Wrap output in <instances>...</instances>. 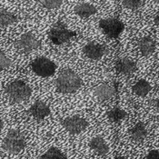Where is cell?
Segmentation results:
<instances>
[{
	"label": "cell",
	"mask_w": 159,
	"mask_h": 159,
	"mask_svg": "<svg viewBox=\"0 0 159 159\" xmlns=\"http://www.w3.org/2000/svg\"><path fill=\"white\" fill-rule=\"evenodd\" d=\"M82 85V80L72 70L66 69L59 74L55 80V86L57 91L63 94H70L77 91Z\"/></svg>",
	"instance_id": "obj_1"
},
{
	"label": "cell",
	"mask_w": 159,
	"mask_h": 159,
	"mask_svg": "<svg viewBox=\"0 0 159 159\" xmlns=\"http://www.w3.org/2000/svg\"><path fill=\"white\" fill-rule=\"evenodd\" d=\"M25 147V140L23 134L16 130L11 129L3 140L2 147L9 154H18Z\"/></svg>",
	"instance_id": "obj_2"
},
{
	"label": "cell",
	"mask_w": 159,
	"mask_h": 159,
	"mask_svg": "<svg viewBox=\"0 0 159 159\" xmlns=\"http://www.w3.org/2000/svg\"><path fill=\"white\" fill-rule=\"evenodd\" d=\"M7 97L13 102L19 103L28 98L31 95V88L22 80H15L9 83L5 89Z\"/></svg>",
	"instance_id": "obj_3"
},
{
	"label": "cell",
	"mask_w": 159,
	"mask_h": 159,
	"mask_svg": "<svg viewBox=\"0 0 159 159\" xmlns=\"http://www.w3.org/2000/svg\"><path fill=\"white\" fill-rule=\"evenodd\" d=\"M76 36V33L66 28V25L58 21L52 25L48 32L49 40L55 45H62Z\"/></svg>",
	"instance_id": "obj_4"
},
{
	"label": "cell",
	"mask_w": 159,
	"mask_h": 159,
	"mask_svg": "<svg viewBox=\"0 0 159 159\" xmlns=\"http://www.w3.org/2000/svg\"><path fill=\"white\" fill-rule=\"evenodd\" d=\"M62 126L70 135H79L88 127V121L81 116L74 115L66 117L62 121Z\"/></svg>",
	"instance_id": "obj_5"
},
{
	"label": "cell",
	"mask_w": 159,
	"mask_h": 159,
	"mask_svg": "<svg viewBox=\"0 0 159 159\" xmlns=\"http://www.w3.org/2000/svg\"><path fill=\"white\" fill-rule=\"evenodd\" d=\"M31 67L34 73L41 77H49L53 75L57 70L56 64L49 58L44 57L35 59L32 62Z\"/></svg>",
	"instance_id": "obj_6"
},
{
	"label": "cell",
	"mask_w": 159,
	"mask_h": 159,
	"mask_svg": "<svg viewBox=\"0 0 159 159\" xmlns=\"http://www.w3.org/2000/svg\"><path fill=\"white\" fill-rule=\"evenodd\" d=\"M99 26L102 31L110 38H117L125 29V25L122 21L115 17L101 19Z\"/></svg>",
	"instance_id": "obj_7"
},
{
	"label": "cell",
	"mask_w": 159,
	"mask_h": 159,
	"mask_svg": "<svg viewBox=\"0 0 159 159\" xmlns=\"http://www.w3.org/2000/svg\"><path fill=\"white\" fill-rule=\"evenodd\" d=\"M107 52L106 46L98 42H89L83 48V53L86 57L92 60H98L102 58Z\"/></svg>",
	"instance_id": "obj_8"
},
{
	"label": "cell",
	"mask_w": 159,
	"mask_h": 159,
	"mask_svg": "<svg viewBox=\"0 0 159 159\" xmlns=\"http://www.w3.org/2000/svg\"><path fill=\"white\" fill-rule=\"evenodd\" d=\"M16 45L19 50H21L22 52L29 53L33 50L39 48L40 42L37 40L33 34L25 33V34H23L21 37L18 39Z\"/></svg>",
	"instance_id": "obj_9"
},
{
	"label": "cell",
	"mask_w": 159,
	"mask_h": 159,
	"mask_svg": "<svg viewBox=\"0 0 159 159\" xmlns=\"http://www.w3.org/2000/svg\"><path fill=\"white\" fill-rule=\"evenodd\" d=\"M118 91V83L114 82L113 85L102 84L95 89V96L99 101H106L113 98Z\"/></svg>",
	"instance_id": "obj_10"
},
{
	"label": "cell",
	"mask_w": 159,
	"mask_h": 159,
	"mask_svg": "<svg viewBox=\"0 0 159 159\" xmlns=\"http://www.w3.org/2000/svg\"><path fill=\"white\" fill-rule=\"evenodd\" d=\"M29 113L35 119L43 120L47 116H48L51 111H50V107L45 102L37 100L30 107Z\"/></svg>",
	"instance_id": "obj_11"
},
{
	"label": "cell",
	"mask_w": 159,
	"mask_h": 159,
	"mask_svg": "<svg viewBox=\"0 0 159 159\" xmlns=\"http://www.w3.org/2000/svg\"><path fill=\"white\" fill-rule=\"evenodd\" d=\"M90 149L98 156L105 157L109 152V147L105 139L101 136H94L88 143Z\"/></svg>",
	"instance_id": "obj_12"
},
{
	"label": "cell",
	"mask_w": 159,
	"mask_h": 159,
	"mask_svg": "<svg viewBox=\"0 0 159 159\" xmlns=\"http://www.w3.org/2000/svg\"><path fill=\"white\" fill-rule=\"evenodd\" d=\"M116 69L119 73L129 75L136 70V65L128 58H120L116 63Z\"/></svg>",
	"instance_id": "obj_13"
},
{
	"label": "cell",
	"mask_w": 159,
	"mask_h": 159,
	"mask_svg": "<svg viewBox=\"0 0 159 159\" xmlns=\"http://www.w3.org/2000/svg\"><path fill=\"white\" fill-rule=\"evenodd\" d=\"M74 12L78 16L86 18L97 13V8L95 6L89 3H80L74 7Z\"/></svg>",
	"instance_id": "obj_14"
},
{
	"label": "cell",
	"mask_w": 159,
	"mask_h": 159,
	"mask_svg": "<svg viewBox=\"0 0 159 159\" xmlns=\"http://www.w3.org/2000/svg\"><path fill=\"white\" fill-rule=\"evenodd\" d=\"M138 48L143 56L148 57L156 50V42L151 37H143L138 41Z\"/></svg>",
	"instance_id": "obj_15"
},
{
	"label": "cell",
	"mask_w": 159,
	"mask_h": 159,
	"mask_svg": "<svg viewBox=\"0 0 159 159\" xmlns=\"http://www.w3.org/2000/svg\"><path fill=\"white\" fill-rule=\"evenodd\" d=\"M131 138L135 142H141L143 141L147 135V130L146 125L143 123L139 122L133 126L130 131Z\"/></svg>",
	"instance_id": "obj_16"
},
{
	"label": "cell",
	"mask_w": 159,
	"mask_h": 159,
	"mask_svg": "<svg viewBox=\"0 0 159 159\" xmlns=\"http://www.w3.org/2000/svg\"><path fill=\"white\" fill-rule=\"evenodd\" d=\"M151 90V85L145 79H140L133 86V92L136 96L144 98Z\"/></svg>",
	"instance_id": "obj_17"
},
{
	"label": "cell",
	"mask_w": 159,
	"mask_h": 159,
	"mask_svg": "<svg viewBox=\"0 0 159 159\" xmlns=\"http://www.w3.org/2000/svg\"><path fill=\"white\" fill-rule=\"evenodd\" d=\"M16 21V16L6 9H0V27H5L14 24Z\"/></svg>",
	"instance_id": "obj_18"
},
{
	"label": "cell",
	"mask_w": 159,
	"mask_h": 159,
	"mask_svg": "<svg viewBox=\"0 0 159 159\" xmlns=\"http://www.w3.org/2000/svg\"><path fill=\"white\" fill-rule=\"evenodd\" d=\"M40 159H67L66 156L57 147H51L47 152H45Z\"/></svg>",
	"instance_id": "obj_19"
},
{
	"label": "cell",
	"mask_w": 159,
	"mask_h": 159,
	"mask_svg": "<svg viewBox=\"0 0 159 159\" xmlns=\"http://www.w3.org/2000/svg\"><path fill=\"white\" fill-rule=\"evenodd\" d=\"M126 116H127L126 112L121 109V108H119V107H117L112 108L107 113L108 119L113 123H118L122 121L123 119H125L126 117Z\"/></svg>",
	"instance_id": "obj_20"
},
{
	"label": "cell",
	"mask_w": 159,
	"mask_h": 159,
	"mask_svg": "<svg viewBox=\"0 0 159 159\" xmlns=\"http://www.w3.org/2000/svg\"><path fill=\"white\" fill-rule=\"evenodd\" d=\"M39 4L45 8L52 10L60 7L62 5V0H37Z\"/></svg>",
	"instance_id": "obj_21"
},
{
	"label": "cell",
	"mask_w": 159,
	"mask_h": 159,
	"mask_svg": "<svg viewBox=\"0 0 159 159\" xmlns=\"http://www.w3.org/2000/svg\"><path fill=\"white\" fill-rule=\"evenodd\" d=\"M142 0H123V7L130 9V10H136L142 7Z\"/></svg>",
	"instance_id": "obj_22"
},
{
	"label": "cell",
	"mask_w": 159,
	"mask_h": 159,
	"mask_svg": "<svg viewBox=\"0 0 159 159\" xmlns=\"http://www.w3.org/2000/svg\"><path fill=\"white\" fill-rule=\"evenodd\" d=\"M10 64H11L10 59L2 51H0V71L7 68L10 66Z\"/></svg>",
	"instance_id": "obj_23"
},
{
	"label": "cell",
	"mask_w": 159,
	"mask_h": 159,
	"mask_svg": "<svg viewBox=\"0 0 159 159\" xmlns=\"http://www.w3.org/2000/svg\"><path fill=\"white\" fill-rule=\"evenodd\" d=\"M146 159H159L158 150H151L147 156Z\"/></svg>",
	"instance_id": "obj_24"
},
{
	"label": "cell",
	"mask_w": 159,
	"mask_h": 159,
	"mask_svg": "<svg viewBox=\"0 0 159 159\" xmlns=\"http://www.w3.org/2000/svg\"><path fill=\"white\" fill-rule=\"evenodd\" d=\"M155 23L159 26V13L156 16V17H155Z\"/></svg>",
	"instance_id": "obj_25"
},
{
	"label": "cell",
	"mask_w": 159,
	"mask_h": 159,
	"mask_svg": "<svg viewBox=\"0 0 159 159\" xmlns=\"http://www.w3.org/2000/svg\"><path fill=\"white\" fill-rule=\"evenodd\" d=\"M156 107H157V109L159 112V98L156 101Z\"/></svg>",
	"instance_id": "obj_26"
},
{
	"label": "cell",
	"mask_w": 159,
	"mask_h": 159,
	"mask_svg": "<svg viewBox=\"0 0 159 159\" xmlns=\"http://www.w3.org/2000/svg\"><path fill=\"white\" fill-rule=\"evenodd\" d=\"M2 127H3V121H2V119L0 117V130L2 129Z\"/></svg>",
	"instance_id": "obj_27"
},
{
	"label": "cell",
	"mask_w": 159,
	"mask_h": 159,
	"mask_svg": "<svg viewBox=\"0 0 159 159\" xmlns=\"http://www.w3.org/2000/svg\"><path fill=\"white\" fill-rule=\"evenodd\" d=\"M115 159H127V158H125V157H116Z\"/></svg>",
	"instance_id": "obj_28"
}]
</instances>
